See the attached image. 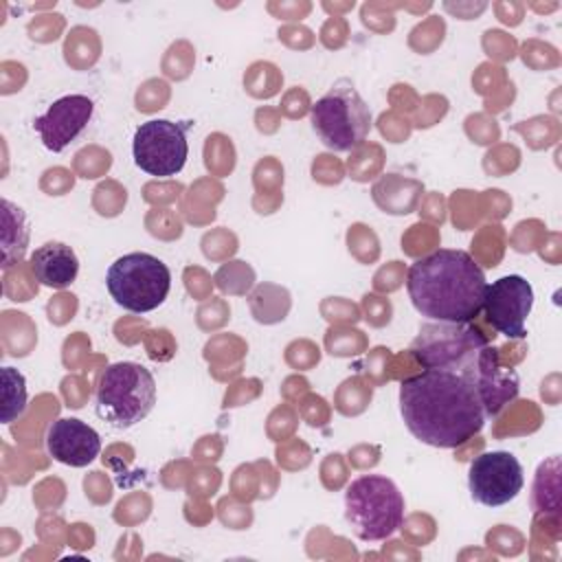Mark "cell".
Here are the masks:
<instances>
[{
  "label": "cell",
  "mask_w": 562,
  "mask_h": 562,
  "mask_svg": "<svg viewBox=\"0 0 562 562\" xmlns=\"http://www.w3.org/2000/svg\"><path fill=\"white\" fill-rule=\"evenodd\" d=\"M312 130L334 151H351L371 130V112L349 81L334 83L312 105Z\"/></svg>",
  "instance_id": "cell-7"
},
{
  "label": "cell",
  "mask_w": 562,
  "mask_h": 562,
  "mask_svg": "<svg viewBox=\"0 0 562 562\" xmlns=\"http://www.w3.org/2000/svg\"><path fill=\"white\" fill-rule=\"evenodd\" d=\"M533 305V288L520 274H507L487 283L483 310L492 327L507 338L527 336V316Z\"/></svg>",
  "instance_id": "cell-10"
},
{
  "label": "cell",
  "mask_w": 562,
  "mask_h": 562,
  "mask_svg": "<svg viewBox=\"0 0 562 562\" xmlns=\"http://www.w3.org/2000/svg\"><path fill=\"white\" fill-rule=\"evenodd\" d=\"M345 518L360 540H386L402 527L404 496L386 476H358L345 492Z\"/></svg>",
  "instance_id": "cell-4"
},
{
  "label": "cell",
  "mask_w": 562,
  "mask_h": 562,
  "mask_svg": "<svg viewBox=\"0 0 562 562\" xmlns=\"http://www.w3.org/2000/svg\"><path fill=\"white\" fill-rule=\"evenodd\" d=\"M46 448L55 461L83 468L99 457L101 437L86 422L77 417H61L48 426Z\"/></svg>",
  "instance_id": "cell-12"
},
{
  "label": "cell",
  "mask_w": 562,
  "mask_h": 562,
  "mask_svg": "<svg viewBox=\"0 0 562 562\" xmlns=\"http://www.w3.org/2000/svg\"><path fill=\"white\" fill-rule=\"evenodd\" d=\"M92 101L86 94H66L33 121V130L50 151H61L75 140L92 116Z\"/></svg>",
  "instance_id": "cell-11"
},
{
  "label": "cell",
  "mask_w": 562,
  "mask_h": 562,
  "mask_svg": "<svg viewBox=\"0 0 562 562\" xmlns=\"http://www.w3.org/2000/svg\"><path fill=\"white\" fill-rule=\"evenodd\" d=\"M105 285L116 305L134 314H145L167 299L171 272L167 263L149 252H127L108 268Z\"/></svg>",
  "instance_id": "cell-6"
},
{
  "label": "cell",
  "mask_w": 562,
  "mask_h": 562,
  "mask_svg": "<svg viewBox=\"0 0 562 562\" xmlns=\"http://www.w3.org/2000/svg\"><path fill=\"white\" fill-rule=\"evenodd\" d=\"M26 408V380L13 367H2V422L9 424Z\"/></svg>",
  "instance_id": "cell-15"
},
{
  "label": "cell",
  "mask_w": 562,
  "mask_h": 562,
  "mask_svg": "<svg viewBox=\"0 0 562 562\" xmlns=\"http://www.w3.org/2000/svg\"><path fill=\"white\" fill-rule=\"evenodd\" d=\"M31 272L42 285L66 288L77 279L79 259L75 250L61 241H46L31 255Z\"/></svg>",
  "instance_id": "cell-13"
},
{
  "label": "cell",
  "mask_w": 562,
  "mask_h": 562,
  "mask_svg": "<svg viewBox=\"0 0 562 562\" xmlns=\"http://www.w3.org/2000/svg\"><path fill=\"white\" fill-rule=\"evenodd\" d=\"M4 220H2V266L9 268L13 261H20L29 246L26 217L20 206L9 200H2Z\"/></svg>",
  "instance_id": "cell-14"
},
{
  "label": "cell",
  "mask_w": 562,
  "mask_h": 562,
  "mask_svg": "<svg viewBox=\"0 0 562 562\" xmlns=\"http://www.w3.org/2000/svg\"><path fill=\"white\" fill-rule=\"evenodd\" d=\"M411 353L424 369L468 378L485 406L505 402L516 389V371L498 362L496 351L472 323H426L415 336Z\"/></svg>",
  "instance_id": "cell-2"
},
{
  "label": "cell",
  "mask_w": 562,
  "mask_h": 562,
  "mask_svg": "<svg viewBox=\"0 0 562 562\" xmlns=\"http://www.w3.org/2000/svg\"><path fill=\"white\" fill-rule=\"evenodd\" d=\"M406 290L422 316L446 323H472L483 310L487 281L465 250L441 248L408 268Z\"/></svg>",
  "instance_id": "cell-3"
},
{
  "label": "cell",
  "mask_w": 562,
  "mask_h": 562,
  "mask_svg": "<svg viewBox=\"0 0 562 562\" xmlns=\"http://www.w3.org/2000/svg\"><path fill=\"white\" fill-rule=\"evenodd\" d=\"M156 404V380L138 362L110 364L97 386V415L114 428L143 422Z\"/></svg>",
  "instance_id": "cell-5"
},
{
  "label": "cell",
  "mask_w": 562,
  "mask_h": 562,
  "mask_svg": "<svg viewBox=\"0 0 562 562\" xmlns=\"http://www.w3.org/2000/svg\"><path fill=\"white\" fill-rule=\"evenodd\" d=\"M400 413L408 432L435 448L465 443L487 417L474 384L439 369H424L400 384Z\"/></svg>",
  "instance_id": "cell-1"
},
{
  "label": "cell",
  "mask_w": 562,
  "mask_h": 562,
  "mask_svg": "<svg viewBox=\"0 0 562 562\" xmlns=\"http://www.w3.org/2000/svg\"><path fill=\"white\" fill-rule=\"evenodd\" d=\"M525 485L520 461L507 450H492L479 454L470 463L468 487L476 503L485 507H501L514 501Z\"/></svg>",
  "instance_id": "cell-9"
},
{
  "label": "cell",
  "mask_w": 562,
  "mask_h": 562,
  "mask_svg": "<svg viewBox=\"0 0 562 562\" xmlns=\"http://www.w3.org/2000/svg\"><path fill=\"white\" fill-rule=\"evenodd\" d=\"M189 123H176L169 119H151L136 127L132 140L134 162L149 176H176L189 154L187 145Z\"/></svg>",
  "instance_id": "cell-8"
}]
</instances>
